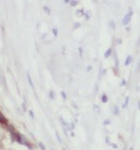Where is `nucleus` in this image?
<instances>
[{
	"mask_svg": "<svg viewBox=\"0 0 140 150\" xmlns=\"http://www.w3.org/2000/svg\"><path fill=\"white\" fill-rule=\"evenodd\" d=\"M2 136H4V129L0 127V139L2 138Z\"/></svg>",
	"mask_w": 140,
	"mask_h": 150,
	"instance_id": "4",
	"label": "nucleus"
},
{
	"mask_svg": "<svg viewBox=\"0 0 140 150\" xmlns=\"http://www.w3.org/2000/svg\"><path fill=\"white\" fill-rule=\"evenodd\" d=\"M131 60H132V57H131V56H128V57H127V60H126V64H128V63L131 62Z\"/></svg>",
	"mask_w": 140,
	"mask_h": 150,
	"instance_id": "5",
	"label": "nucleus"
},
{
	"mask_svg": "<svg viewBox=\"0 0 140 150\" xmlns=\"http://www.w3.org/2000/svg\"><path fill=\"white\" fill-rule=\"evenodd\" d=\"M49 94H51V97H52V98H54V97H55V95H54V91H51Z\"/></svg>",
	"mask_w": 140,
	"mask_h": 150,
	"instance_id": "7",
	"label": "nucleus"
},
{
	"mask_svg": "<svg viewBox=\"0 0 140 150\" xmlns=\"http://www.w3.org/2000/svg\"><path fill=\"white\" fill-rule=\"evenodd\" d=\"M0 122H1V123H6V122H7V121H6V118L2 116V114H1V112H0Z\"/></svg>",
	"mask_w": 140,
	"mask_h": 150,
	"instance_id": "3",
	"label": "nucleus"
},
{
	"mask_svg": "<svg viewBox=\"0 0 140 150\" xmlns=\"http://www.w3.org/2000/svg\"><path fill=\"white\" fill-rule=\"evenodd\" d=\"M0 81H1L2 86H4V87H6V83H5V77H4V74H2V71H1V69H0Z\"/></svg>",
	"mask_w": 140,
	"mask_h": 150,
	"instance_id": "2",
	"label": "nucleus"
},
{
	"mask_svg": "<svg viewBox=\"0 0 140 150\" xmlns=\"http://www.w3.org/2000/svg\"><path fill=\"white\" fill-rule=\"evenodd\" d=\"M131 16H132V11H129V13L125 16V19H124V21H122V22H124V23H127V22L131 20Z\"/></svg>",
	"mask_w": 140,
	"mask_h": 150,
	"instance_id": "1",
	"label": "nucleus"
},
{
	"mask_svg": "<svg viewBox=\"0 0 140 150\" xmlns=\"http://www.w3.org/2000/svg\"><path fill=\"white\" fill-rule=\"evenodd\" d=\"M109 54H111V49L106 52V54H105V57H108V55H109Z\"/></svg>",
	"mask_w": 140,
	"mask_h": 150,
	"instance_id": "6",
	"label": "nucleus"
},
{
	"mask_svg": "<svg viewBox=\"0 0 140 150\" xmlns=\"http://www.w3.org/2000/svg\"><path fill=\"white\" fill-rule=\"evenodd\" d=\"M39 145H40V148H41V149H42V150H45V146H44V145H42V144H41V143H40V144H39Z\"/></svg>",
	"mask_w": 140,
	"mask_h": 150,
	"instance_id": "9",
	"label": "nucleus"
},
{
	"mask_svg": "<svg viewBox=\"0 0 140 150\" xmlns=\"http://www.w3.org/2000/svg\"><path fill=\"white\" fill-rule=\"evenodd\" d=\"M109 25H111V27H112V29H114V23H113V21H111V22H109Z\"/></svg>",
	"mask_w": 140,
	"mask_h": 150,
	"instance_id": "8",
	"label": "nucleus"
}]
</instances>
